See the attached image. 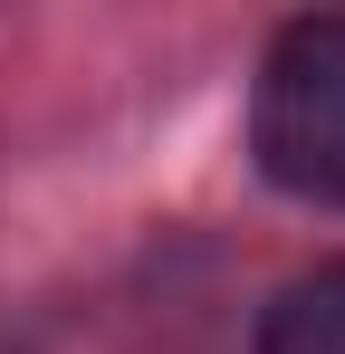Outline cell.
Returning a JSON list of instances; mask_svg holds the SVG:
<instances>
[{
  "label": "cell",
  "instance_id": "6da1fadb",
  "mask_svg": "<svg viewBox=\"0 0 345 354\" xmlns=\"http://www.w3.org/2000/svg\"><path fill=\"white\" fill-rule=\"evenodd\" d=\"M259 163L307 201H345V19L278 29L259 67Z\"/></svg>",
  "mask_w": 345,
  "mask_h": 354
},
{
  "label": "cell",
  "instance_id": "7a4b0ae2",
  "mask_svg": "<svg viewBox=\"0 0 345 354\" xmlns=\"http://www.w3.org/2000/svg\"><path fill=\"white\" fill-rule=\"evenodd\" d=\"M259 354H345V259L278 288L269 326H259Z\"/></svg>",
  "mask_w": 345,
  "mask_h": 354
}]
</instances>
